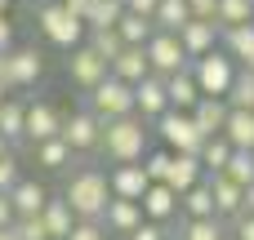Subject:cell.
Listing matches in <instances>:
<instances>
[{
    "mask_svg": "<svg viewBox=\"0 0 254 240\" xmlns=\"http://www.w3.org/2000/svg\"><path fill=\"white\" fill-rule=\"evenodd\" d=\"M63 200H67V209L76 214V223H103V214H107V200H112V183H107V174L103 169H76L71 178H67V187H63Z\"/></svg>",
    "mask_w": 254,
    "mask_h": 240,
    "instance_id": "obj_1",
    "label": "cell"
},
{
    "mask_svg": "<svg viewBox=\"0 0 254 240\" xmlns=\"http://www.w3.org/2000/svg\"><path fill=\"white\" fill-rule=\"evenodd\" d=\"M98 151H103L112 165H143V156L152 151V147H147V120L125 116V120L103 125V143H98Z\"/></svg>",
    "mask_w": 254,
    "mask_h": 240,
    "instance_id": "obj_2",
    "label": "cell"
},
{
    "mask_svg": "<svg viewBox=\"0 0 254 240\" xmlns=\"http://www.w3.org/2000/svg\"><path fill=\"white\" fill-rule=\"evenodd\" d=\"M36 27L45 31V40H49V45H58V49H67V53H71V49H80V45H85V36H89V31H85V22H80L67 4H58V0L36 9Z\"/></svg>",
    "mask_w": 254,
    "mask_h": 240,
    "instance_id": "obj_3",
    "label": "cell"
},
{
    "mask_svg": "<svg viewBox=\"0 0 254 240\" xmlns=\"http://www.w3.org/2000/svg\"><path fill=\"white\" fill-rule=\"evenodd\" d=\"M85 111H89L94 120H103V125L125 120V116H134V89H129L125 80L107 76L98 89H89V94H85Z\"/></svg>",
    "mask_w": 254,
    "mask_h": 240,
    "instance_id": "obj_4",
    "label": "cell"
},
{
    "mask_svg": "<svg viewBox=\"0 0 254 240\" xmlns=\"http://www.w3.org/2000/svg\"><path fill=\"white\" fill-rule=\"evenodd\" d=\"M188 71H192V80H196L201 98H228V89H232V80H237V62H232L223 49H214V53L196 58Z\"/></svg>",
    "mask_w": 254,
    "mask_h": 240,
    "instance_id": "obj_5",
    "label": "cell"
},
{
    "mask_svg": "<svg viewBox=\"0 0 254 240\" xmlns=\"http://www.w3.org/2000/svg\"><path fill=\"white\" fill-rule=\"evenodd\" d=\"M156 138H161V147H165L170 156H201V147H205L196 120L183 116V111H165V116L156 120Z\"/></svg>",
    "mask_w": 254,
    "mask_h": 240,
    "instance_id": "obj_6",
    "label": "cell"
},
{
    "mask_svg": "<svg viewBox=\"0 0 254 240\" xmlns=\"http://www.w3.org/2000/svg\"><path fill=\"white\" fill-rule=\"evenodd\" d=\"M147 67H152V76H161V80H170V76H179V71H188L192 67V58L183 53V45H179V36H165V31H156L152 40H147Z\"/></svg>",
    "mask_w": 254,
    "mask_h": 240,
    "instance_id": "obj_7",
    "label": "cell"
},
{
    "mask_svg": "<svg viewBox=\"0 0 254 240\" xmlns=\"http://www.w3.org/2000/svg\"><path fill=\"white\" fill-rule=\"evenodd\" d=\"M58 138L67 143L71 156L98 151V143H103V120H94L89 111H71V116H63V134H58Z\"/></svg>",
    "mask_w": 254,
    "mask_h": 240,
    "instance_id": "obj_8",
    "label": "cell"
},
{
    "mask_svg": "<svg viewBox=\"0 0 254 240\" xmlns=\"http://www.w3.org/2000/svg\"><path fill=\"white\" fill-rule=\"evenodd\" d=\"M67 76H71V85H80V89L89 94V89H98V85L112 76V67H107L89 45H80V49H71V58H67Z\"/></svg>",
    "mask_w": 254,
    "mask_h": 240,
    "instance_id": "obj_9",
    "label": "cell"
},
{
    "mask_svg": "<svg viewBox=\"0 0 254 240\" xmlns=\"http://www.w3.org/2000/svg\"><path fill=\"white\" fill-rule=\"evenodd\" d=\"M40 76H45V58L36 49H9V71H4V89L9 94L31 89Z\"/></svg>",
    "mask_w": 254,
    "mask_h": 240,
    "instance_id": "obj_10",
    "label": "cell"
},
{
    "mask_svg": "<svg viewBox=\"0 0 254 240\" xmlns=\"http://www.w3.org/2000/svg\"><path fill=\"white\" fill-rule=\"evenodd\" d=\"M63 134V111L54 102H27V143L40 147V143H54Z\"/></svg>",
    "mask_w": 254,
    "mask_h": 240,
    "instance_id": "obj_11",
    "label": "cell"
},
{
    "mask_svg": "<svg viewBox=\"0 0 254 240\" xmlns=\"http://www.w3.org/2000/svg\"><path fill=\"white\" fill-rule=\"evenodd\" d=\"M170 111V98H165V80L161 76H147V80H138L134 85V116L138 120H161Z\"/></svg>",
    "mask_w": 254,
    "mask_h": 240,
    "instance_id": "obj_12",
    "label": "cell"
},
{
    "mask_svg": "<svg viewBox=\"0 0 254 240\" xmlns=\"http://www.w3.org/2000/svg\"><path fill=\"white\" fill-rule=\"evenodd\" d=\"M219 36H223V27L219 22H188L183 31H179V45H183V53L196 62V58H205V53H214L219 49Z\"/></svg>",
    "mask_w": 254,
    "mask_h": 240,
    "instance_id": "obj_13",
    "label": "cell"
},
{
    "mask_svg": "<svg viewBox=\"0 0 254 240\" xmlns=\"http://www.w3.org/2000/svg\"><path fill=\"white\" fill-rule=\"evenodd\" d=\"M143 223H147V218H143V205H134V200H116V196L107 200L103 227H107L112 236H125V240H129L138 227H143Z\"/></svg>",
    "mask_w": 254,
    "mask_h": 240,
    "instance_id": "obj_14",
    "label": "cell"
},
{
    "mask_svg": "<svg viewBox=\"0 0 254 240\" xmlns=\"http://www.w3.org/2000/svg\"><path fill=\"white\" fill-rule=\"evenodd\" d=\"M107 183H112V196H116V200H134V205H138V200L147 196V187H152L147 174H143V165H116V169L107 174Z\"/></svg>",
    "mask_w": 254,
    "mask_h": 240,
    "instance_id": "obj_15",
    "label": "cell"
},
{
    "mask_svg": "<svg viewBox=\"0 0 254 240\" xmlns=\"http://www.w3.org/2000/svg\"><path fill=\"white\" fill-rule=\"evenodd\" d=\"M9 205H13L18 218H40V209L49 205V187L36 183V178H22V183L9 192Z\"/></svg>",
    "mask_w": 254,
    "mask_h": 240,
    "instance_id": "obj_16",
    "label": "cell"
},
{
    "mask_svg": "<svg viewBox=\"0 0 254 240\" xmlns=\"http://www.w3.org/2000/svg\"><path fill=\"white\" fill-rule=\"evenodd\" d=\"M228 116H232V107H228L223 98H201V102H196V111H192V120H196V129H201V138H223Z\"/></svg>",
    "mask_w": 254,
    "mask_h": 240,
    "instance_id": "obj_17",
    "label": "cell"
},
{
    "mask_svg": "<svg viewBox=\"0 0 254 240\" xmlns=\"http://www.w3.org/2000/svg\"><path fill=\"white\" fill-rule=\"evenodd\" d=\"M196 183H205V169L196 156H170V174H165V187L174 196H188Z\"/></svg>",
    "mask_w": 254,
    "mask_h": 240,
    "instance_id": "obj_18",
    "label": "cell"
},
{
    "mask_svg": "<svg viewBox=\"0 0 254 240\" xmlns=\"http://www.w3.org/2000/svg\"><path fill=\"white\" fill-rule=\"evenodd\" d=\"M210 183V192H214V218L223 223V218H241V205H246V192L232 183V178H223V174H214V178H205Z\"/></svg>",
    "mask_w": 254,
    "mask_h": 240,
    "instance_id": "obj_19",
    "label": "cell"
},
{
    "mask_svg": "<svg viewBox=\"0 0 254 240\" xmlns=\"http://www.w3.org/2000/svg\"><path fill=\"white\" fill-rule=\"evenodd\" d=\"M138 205H143V218H147V223H161V227L179 214V196H174L165 183H152V187H147V196H143Z\"/></svg>",
    "mask_w": 254,
    "mask_h": 240,
    "instance_id": "obj_20",
    "label": "cell"
},
{
    "mask_svg": "<svg viewBox=\"0 0 254 240\" xmlns=\"http://www.w3.org/2000/svg\"><path fill=\"white\" fill-rule=\"evenodd\" d=\"M121 18H125V0H89L80 13L85 31H116Z\"/></svg>",
    "mask_w": 254,
    "mask_h": 240,
    "instance_id": "obj_21",
    "label": "cell"
},
{
    "mask_svg": "<svg viewBox=\"0 0 254 240\" xmlns=\"http://www.w3.org/2000/svg\"><path fill=\"white\" fill-rule=\"evenodd\" d=\"M165 98H170V111H183V116H192V111H196V102H201V89H196L192 71H179V76H170V80H165Z\"/></svg>",
    "mask_w": 254,
    "mask_h": 240,
    "instance_id": "obj_22",
    "label": "cell"
},
{
    "mask_svg": "<svg viewBox=\"0 0 254 240\" xmlns=\"http://www.w3.org/2000/svg\"><path fill=\"white\" fill-rule=\"evenodd\" d=\"M40 223H45L49 240H67V236H71V227H76V214L67 209L63 196H49V205L40 209Z\"/></svg>",
    "mask_w": 254,
    "mask_h": 240,
    "instance_id": "obj_23",
    "label": "cell"
},
{
    "mask_svg": "<svg viewBox=\"0 0 254 240\" xmlns=\"http://www.w3.org/2000/svg\"><path fill=\"white\" fill-rule=\"evenodd\" d=\"M0 138L9 147L27 138V102H18V98H4L0 102Z\"/></svg>",
    "mask_w": 254,
    "mask_h": 240,
    "instance_id": "obj_24",
    "label": "cell"
},
{
    "mask_svg": "<svg viewBox=\"0 0 254 240\" xmlns=\"http://www.w3.org/2000/svg\"><path fill=\"white\" fill-rule=\"evenodd\" d=\"M112 76H116V80H125V85L134 89L138 80H147V76H152L147 53H143V49H121V58L112 62Z\"/></svg>",
    "mask_w": 254,
    "mask_h": 240,
    "instance_id": "obj_25",
    "label": "cell"
},
{
    "mask_svg": "<svg viewBox=\"0 0 254 240\" xmlns=\"http://www.w3.org/2000/svg\"><path fill=\"white\" fill-rule=\"evenodd\" d=\"M219 49L241 67V62L254 53V22H246V27H228V31L219 36Z\"/></svg>",
    "mask_w": 254,
    "mask_h": 240,
    "instance_id": "obj_26",
    "label": "cell"
},
{
    "mask_svg": "<svg viewBox=\"0 0 254 240\" xmlns=\"http://www.w3.org/2000/svg\"><path fill=\"white\" fill-rule=\"evenodd\" d=\"M188 22H192V9H188V0H161L156 18H152V27H156V31H165V36H179Z\"/></svg>",
    "mask_w": 254,
    "mask_h": 240,
    "instance_id": "obj_27",
    "label": "cell"
},
{
    "mask_svg": "<svg viewBox=\"0 0 254 240\" xmlns=\"http://www.w3.org/2000/svg\"><path fill=\"white\" fill-rule=\"evenodd\" d=\"M223 138H228L232 151H254V111H232Z\"/></svg>",
    "mask_w": 254,
    "mask_h": 240,
    "instance_id": "obj_28",
    "label": "cell"
},
{
    "mask_svg": "<svg viewBox=\"0 0 254 240\" xmlns=\"http://www.w3.org/2000/svg\"><path fill=\"white\" fill-rule=\"evenodd\" d=\"M179 209H183V218H214V192H210V183H196L188 196H179Z\"/></svg>",
    "mask_w": 254,
    "mask_h": 240,
    "instance_id": "obj_29",
    "label": "cell"
},
{
    "mask_svg": "<svg viewBox=\"0 0 254 240\" xmlns=\"http://www.w3.org/2000/svg\"><path fill=\"white\" fill-rule=\"evenodd\" d=\"M223 236H228V227L219 218H183L179 236H170V240H223Z\"/></svg>",
    "mask_w": 254,
    "mask_h": 240,
    "instance_id": "obj_30",
    "label": "cell"
},
{
    "mask_svg": "<svg viewBox=\"0 0 254 240\" xmlns=\"http://www.w3.org/2000/svg\"><path fill=\"white\" fill-rule=\"evenodd\" d=\"M201 169H205V178H214V174H223L228 169V160H232V147H228V138H205V147H201Z\"/></svg>",
    "mask_w": 254,
    "mask_h": 240,
    "instance_id": "obj_31",
    "label": "cell"
},
{
    "mask_svg": "<svg viewBox=\"0 0 254 240\" xmlns=\"http://www.w3.org/2000/svg\"><path fill=\"white\" fill-rule=\"evenodd\" d=\"M214 22H219L223 31H228V27H246V22H254V0H219Z\"/></svg>",
    "mask_w": 254,
    "mask_h": 240,
    "instance_id": "obj_32",
    "label": "cell"
},
{
    "mask_svg": "<svg viewBox=\"0 0 254 240\" xmlns=\"http://www.w3.org/2000/svg\"><path fill=\"white\" fill-rule=\"evenodd\" d=\"M232 111H254V71H241L237 67V80H232V89H228V98H223Z\"/></svg>",
    "mask_w": 254,
    "mask_h": 240,
    "instance_id": "obj_33",
    "label": "cell"
},
{
    "mask_svg": "<svg viewBox=\"0 0 254 240\" xmlns=\"http://www.w3.org/2000/svg\"><path fill=\"white\" fill-rule=\"evenodd\" d=\"M85 45H89V49H94L107 67H112V62L121 58V49H125V40H121L116 31H89V36H85Z\"/></svg>",
    "mask_w": 254,
    "mask_h": 240,
    "instance_id": "obj_34",
    "label": "cell"
},
{
    "mask_svg": "<svg viewBox=\"0 0 254 240\" xmlns=\"http://www.w3.org/2000/svg\"><path fill=\"white\" fill-rule=\"evenodd\" d=\"M223 178H232L241 192H246V187H254V151H232V160H228Z\"/></svg>",
    "mask_w": 254,
    "mask_h": 240,
    "instance_id": "obj_35",
    "label": "cell"
},
{
    "mask_svg": "<svg viewBox=\"0 0 254 240\" xmlns=\"http://www.w3.org/2000/svg\"><path fill=\"white\" fill-rule=\"evenodd\" d=\"M36 165H40V169H67V165H71V151H67V143H63V138H54V143H40V147H36Z\"/></svg>",
    "mask_w": 254,
    "mask_h": 240,
    "instance_id": "obj_36",
    "label": "cell"
},
{
    "mask_svg": "<svg viewBox=\"0 0 254 240\" xmlns=\"http://www.w3.org/2000/svg\"><path fill=\"white\" fill-rule=\"evenodd\" d=\"M143 174H147V183H165V174H170V151H165V147L147 151V156H143Z\"/></svg>",
    "mask_w": 254,
    "mask_h": 240,
    "instance_id": "obj_37",
    "label": "cell"
},
{
    "mask_svg": "<svg viewBox=\"0 0 254 240\" xmlns=\"http://www.w3.org/2000/svg\"><path fill=\"white\" fill-rule=\"evenodd\" d=\"M18 183H22V169H18L13 156H4V160H0V196H9Z\"/></svg>",
    "mask_w": 254,
    "mask_h": 240,
    "instance_id": "obj_38",
    "label": "cell"
},
{
    "mask_svg": "<svg viewBox=\"0 0 254 240\" xmlns=\"http://www.w3.org/2000/svg\"><path fill=\"white\" fill-rule=\"evenodd\" d=\"M13 232H18V240H49V232H45V223H40V218H18V223H13Z\"/></svg>",
    "mask_w": 254,
    "mask_h": 240,
    "instance_id": "obj_39",
    "label": "cell"
},
{
    "mask_svg": "<svg viewBox=\"0 0 254 240\" xmlns=\"http://www.w3.org/2000/svg\"><path fill=\"white\" fill-rule=\"evenodd\" d=\"M67 240H107V227L103 223H76Z\"/></svg>",
    "mask_w": 254,
    "mask_h": 240,
    "instance_id": "obj_40",
    "label": "cell"
},
{
    "mask_svg": "<svg viewBox=\"0 0 254 240\" xmlns=\"http://www.w3.org/2000/svg\"><path fill=\"white\" fill-rule=\"evenodd\" d=\"M156 9H161V0H125V13H134V18H156Z\"/></svg>",
    "mask_w": 254,
    "mask_h": 240,
    "instance_id": "obj_41",
    "label": "cell"
},
{
    "mask_svg": "<svg viewBox=\"0 0 254 240\" xmlns=\"http://www.w3.org/2000/svg\"><path fill=\"white\" fill-rule=\"evenodd\" d=\"M188 9H192V18H196V22H214L219 0H188Z\"/></svg>",
    "mask_w": 254,
    "mask_h": 240,
    "instance_id": "obj_42",
    "label": "cell"
},
{
    "mask_svg": "<svg viewBox=\"0 0 254 240\" xmlns=\"http://www.w3.org/2000/svg\"><path fill=\"white\" fill-rule=\"evenodd\" d=\"M129 240H170V232H165L161 223H143V227H138Z\"/></svg>",
    "mask_w": 254,
    "mask_h": 240,
    "instance_id": "obj_43",
    "label": "cell"
},
{
    "mask_svg": "<svg viewBox=\"0 0 254 240\" xmlns=\"http://www.w3.org/2000/svg\"><path fill=\"white\" fill-rule=\"evenodd\" d=\"M232 236H237V240H254V218H246V214L232 218Z\"/></svg>",
    "mask_w": 254,
    "mask_h": 240,
    "instance_id": "obj_44",
    "label": "cell"
},
{
    "mask_svg": "<svg viewBox=\"0 0 254 240\" xmlns=\"http://www.w3.org/2000/svg\"><path fill=\"white\" fill-rule=\"evenodd\" d=\"M13 223H18V214H13L9 196H0V232H4V227H13Z\"/></svg>",
    "mask_w": 254,
    "mask_h": 240,
    "instance_id": "obj_45",
    "label": "cell"
},
{
    "mask_svg": "<svg viewBox=\"0 0 254 240\" xmlns=\"http://www.w3.org/2000/svg\"><path fill=\"white\" fill-rule=\"evenodd\" d=\"M13 49V27H9V18H0V53H9Z\"/></svg>",
    "mask_w": 254,
    "mask_h": 240,
    "instance_id": "obj_46",
    "label": "cell"
},
{
    "mask_svg": "<svg viewBox=\"0 0 254 240\" xmlns=\"http://www.w3.org/2000/svg\"><path fill=\"white\" fill-rule=\"evenodd\" d=\"M241 214H246V218H254V187H246V205H241Z\"/></svg>",
    "mask_w": 254,
    "mask_h": 240,
    "instance_id": "obj_47",
    "label": "cell"
},
{
    "mask_svg": "<svg viewBox=\"0 0 254 240\" xmlns=\"http://www.w3.org/2000/svg\"><path fill=\"white\" fill-rule=\"evenodd\" d=\"M58 4H67V9H71V13H76V18H80V13H85V4H89V0H58Z\"/></svg>",
    "mask_w": 254,
    "mask_h": 240,
    "instance_id": "obj_48",
    "label": "cell"
},
{
    "mask_svg": "<svg viewBox=\"0 0 254 240\" xmlns=\"http://www.w3.org/2000/svg\"><path fill=\"white\" fill-rule=\"evenodd\" d=\"M4 71H9V53H0V89H4ZM9 94V89H4Z\"/></svg>",
    "mask_w": 254,
    "mask_h": 240,
    "instance_id": "obj_49",
    "label": "cell"
},
{
    "mask_svg": "<svg viewBox=\"0 0 254 240\" xmlns=\"http://www.w3.org/2000/svg\"><path fill=\"white\" fill-rule=\"evenodd\" d=\"M4 156H13V147H9V143L0 138V160H4Z\"/></svg>",
    "mask_w": 254,
    "mask_h": 240,
    "instance_id": "obj_50",
    "label": "cell"
},
{
    "mask_svg": "<svg viewBox=\"0 0 254 240\" xmlns=\"http://www.w3.org/2000/svg\"><path fill=\"white\" fill-rule=\"evenodd\" d=\"M4 13H9V0H0V18H4Z\"/></svg>",
    "mask_w": 254,
    "mask_h": 240,
    "instance_id": "obj_51",
    "label": "cell"
},
{
    "mask_svg": "<svg viewBox=\"0 0 254 240\" xmlns=\"http://www.w3.org/2000/svg\"><path fill=\"white\" fill-rule=\"evenodd\" d=\"M4 98H9V94H4V89H0V102H4Z\"/></svg>",
    "mask_w": 254,
    "mask_h": 240,
    "instance_id": "obj_52",
    "label": "cell"
},
{
    "mask_svg": "<svg viewBox=\"0 0 254 240\" xmlns=\"http://www.w3.org/2000/svg\"><path fill=\"white\" fill-rule=\"evenodd\" d=\"M223 240H237V236H232V232H228V236H223Z\"/></svg>",
    "mask_w": 254,
    "mask_h": 240,
    "instance_id": "obj_53",
    "label": "cell"
}]
</instances>
